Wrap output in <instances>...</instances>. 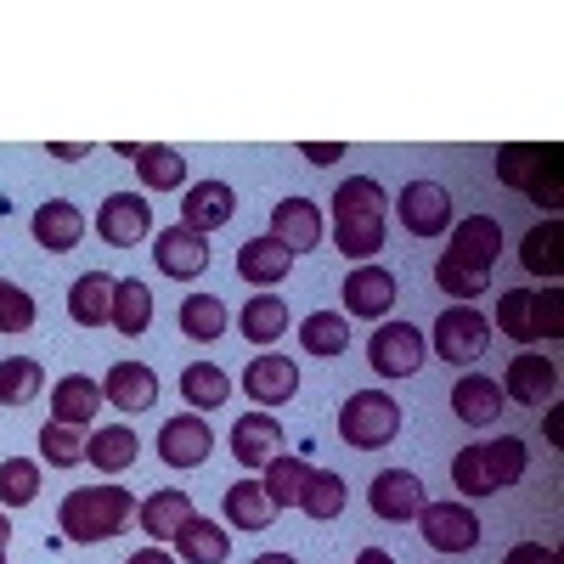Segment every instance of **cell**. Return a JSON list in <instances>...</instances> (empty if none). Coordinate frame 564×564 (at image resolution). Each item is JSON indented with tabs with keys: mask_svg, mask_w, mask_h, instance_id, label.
<instances>
[{
	"mask_svg": "<svg viewBox=\"0 0 564 564\" xmlns=\"http://www.w3.org/2000/svg\"><path fill=\"white\" fill-rule=\"evenodd\" d=\"M45 153H52V159H63V164H79V159H90V148H79V141H52Z\"/></svg>",
	"mask_w": 564,
	"mask_h": 564,
	"instance_id": "50",
	"label": "cell"
},
{
	"mask_svg": "<svg viewBox=\"0 0 564 564\" xmlns=\"http://www.w3.org/2000/svg\"><path fill=\"white\" fill-rule=\"evenodd\" d=\"M40 463L34 457H7L0 463V508H29L40 497Z\"/></svg>",
	"mask_w": 564,
	"mask_h": 564,
	"instance_id": "41",
	"label": "cell"
},
{
	"mask_svg": "<svg viewBox=\"0 0 564 564\" xmlns=\"http://www.w3.org/2000/svg\"><path fill=\"white\" fill-rule=\"evenodd\" d=\"M215 452V430L204 423V412H175L159 430V457L164 468H204Z\"/></svg>",
	"mask_w": 564,
	"mask_h": 564,
	"instance_id": "13",
	"label": "cell"
},
{
	"mask_svg": "<svg viewBox=\"0 0 564 564\" xmlns=\"http://www.w3.org/2000/svg\"><path fill=\"white\" fill-rule=\"evenodd\" d=\"M435 356L446 361V367H475L486 350H491V322H486V311H475V305H446L441 316H435Z\"/></svg>",
	"mask_w": 564,
	"mask_h": 564,
	"instance_id": "5",
	"label": "cell"
},
{
	"mask_svg": "<svg viewBox=\"0 0 564 564\" xmlns=\"http://www.w3.org/2000/svg\"><path fill=\"white\" fill-rule=\"evenodd\" d=\"M423 502L430 497H423V480L412 468H384V475H372V486H367V508L379 513L384 525H412Z\"/></svg>",
	"mask_w": 564,
	"mask_h": 564,
	"instance_id": "12",
	"label": "cell"
},
{
	"mask_svg": "<svg viewBox=\"0 0 564 564\" xmlns=\"http://www.w3.org/2000/svg\"><path fill=\"white\" fill-rule=\"evenodd\" d=\"M289 271H294V249L276 243L271 231H260V238H249V243L238 249V276L249 282V289H265V294H271Z\"/></svg>",
	"mask_w": 564,
	"mask_h": 564,
	"instance_id": "21",
	"label": "cell"
},
{
	"mask_svg": "<svg viewBox=\"0 0 564 564\" xmlns=\"http://www.w3.org/2000/svg\"><path fill=\"white\" fill-rule=\"evenodd\" d=\"M395 311V271L384 265H356L345 276V316H361V322H390Z\"/></svg>",
	"mask_w": 564,
	"mask_h": 564,
	"instance_id": "14",
	"label": "cell"
},
{
	"mask_svg": "<svg viewBox=\"0 0 564 564\" xmlns=\"http://www.w3.org/2000/svg\"><path fill=\"white\" fill-rule=\"evenodd\" d=\"M45 390V367L34 356H7L0 361V406H29Z\"/></svg>",
	"mask_w": 564,
	"mask_h": 564,
	"instance_id": "39",
	"label": "cell"
},
{
	"mask_svg": "<svg viewBox=\"0 0 564 564\" xmlns=\"http://www.w3.org/2000/svg\"><path fill=\"white\" fill-rule=\"evenodd\" d=\"M193 497H186L181 486H164V491H153V497H141V508H135V525L148 531L153 542H175V531H181V520H193Z\"/></svg>",
	"mask_w": 564,
	"mask_h": 564,
	"instance_id": "25",
	"label": "cell"
},
{
	"mask_svg": "<svg viewBox=\"0 0 564 564\" xmlns=\"http://www.w3.org/2000/svg\"><path fill=\"white\" fill-rule=\"evenodd\" d=\"M220 513H226V520L238 525V531H265V525H276V508H271V497H265V486H260L254 475L226 491Z\"/></svg>",
	"mask_w": 564,
	"mask_h": 564,
	"instance_id": "34",
	"label": "cell"
},
{
	"mask_svg": "<svg viewBox=\"0 0 564 564\" xmlns=\"http://www.w3.org/2000/svg\"><path fill=\"white\" fill-rule=\"evenodd\" d=\"M226 446H231V457H238L243 468H265L271 457H282V423H276V412H243L238 423H231V435H226Z\"/></svg>",
	"mask_w": 564,
	"mask_h": 564,
	"instance_id": "16",
	"label": "cell"
},
{
	"mask_svg": "<svg viewBox=\"0 0 564 564\" xmlns=\"http://www.w3.org/2000/svg\"><path fill=\"white\" fill-rule=\"evenodd\" d=\"M497 327H502L508 339L531 345V289H508V294L497 300Z\"/></svg>",
	"mask_w": 564,
	"mask_h": 564,
	"instance_id": "46",
	"label": "cell"
},
{
	"mask_svg": "<svg viewBox=\"0 0 564 564\" xmlns=\"http://www.w3.org/2000/svg\"><path fill=\"white\" fill-rule=\"evenodd\" d=\"M130 520H135V497H130L124 486H113V480H108V486H79V491H68L63 508H57L63 542H74V547L113 542V536L130 531Z\"/></svg>",
	"mask_w": 564,
	"mask_h": 564,
	"instance_id": "2",
	"label": "cell"
},
{
	"mask_svg": "<svg viewBox=\"0 0 564 564\" xmlns=\"http://www.w3.org/2000/svg\"><path fill=\"white\" fill-rule=\"evenodd\" d=\"M102 412V384L85 379V372H68V379L52 384V423H68V430H97Z\"/></svg>",
	"mask_w": 564,
	"mask_h": 564,
	"instance_id": "23",
	"label": "cell"
},
{
	"mask_svg": "<svg viewBox=\"0 0 564 564\" xmlns=\"http://www.w3.org/2000/svg\"><path fill=\"white\" fill-rule=\"evenodd\" d=\"M401 435V406L390 390H356L339 406V441L356 452H379Z\"/></svg>",
	"mask_w": 564,
	"mask_h": 564,
	"instance_id": "3",
	"label": "cell"
},
{
	"mask_svg": "<svg viewBox=\"0 0 564 564\" xmlns=\"http://www.w3.org/2000/svg\"><path fill=\"white\" fill-rule=\"evenodd\" d=\"M558 243H564V226H558V215H547L542 226H531V231H525V243H520V265H525L531 276L558 282V271H564Z\"/></svg>",
	"mask_w": 564,
	"mask_h": 564,
	"instance_id": "33",
	"label": "cell"
},
{
	"mask_svg": "<svg viewBox=\"0 0 564 564\" xmlns=\"http://www.w3.org/2000/svg\"><path fill=\"white\" fill-rule=\"evenodd\" d=\"M558 148H531V141H508L497 153V181L513 193H531L536 204L558 209Z\"/></svg>",
	"mask_w": 564,
	"mask_h": 564,
	"instance_id": "4",
	"label": "cell"
},
{
	"mask_svg": "<svg viewBox=\"0 0 564 564\" xmlns=\"http://www.w3.org/2000/svg\"><path fill=\"white\" fill-rule=\"evenodd\" d=\"M305 475H311V463H305V457H294V452H282V457H271V463L260 468V486H265V497H271V508H276V513L300 502Z\"/></svg>",
	"mask_w": 564,
	"mask_h": 564,
	"instance_id": "38",
	"label": "cell"
},
{
	"mask_svg": "<svg viewBox=\"0 0 564 564\" xmlns=\"http://www.w3.org/2000/svg\"><path fill=\"white\" fill-rule=\"evenodd\" d=\"M395 215L412 238H441V231H452V193L441 181H406L395 193Z\"/></svg>",
	"mask_w": 564,
	"mask_h": 564,
	"instance_id": "8",
	"label": "cell"
},
{
	"mask_svg": "<svg viewBox=\"0 0 564 564\" xmlns=\"http://www.w3.org/2000/svg\"><path fill=\"white\" fill-rule=\"evenodd\" d=\"M238 390L226 379V367H215V361H193V367H181V395L193 401V412H215V406H226V395Z\"/></svg>",
	"mask_w": 564,
	"mask_h": 564,
	"instance_id": "37",
	"label": "cell"
},
{
	"mask_svg": "<svg viewBox=\"0 0 564 564\" xmlns=\"http://www.w3.org/2000/svg\"><path fill=\"white\" fill-rule=\"evenodd\" d=\"M502 564H558V553L542 547V542H513V547L502 553Z\"/></svg>",
	"mask_w": 564,
	"mask_h": 564,
	"instance_id": "48",
	"label": "cell"
},
{
	"mask_svg": "<svg viewBox=\"0 0 564 564\" xmlns=\"http://www.w3.org/2000/svg\"><path fill=\"white\" fill-rule=\"evenodd\" d=\"M412 525L423 531V542L435 553H475L480 547V513L468 502H423Z\"/></svg>",
	"mask_w": 564,
	"mask_h": 564,
	"instance_id": "7",
	"label": "cell"
},
{
	"mask_svg": "<svg viewBox=\"0 0 564 564\" xmlns=\"http://www.w3.org/2000/svg\"><path fill=\"white\" fill-rule=\"evenodd\" d=\"M34 294L18 289V282H0V334H29L34 327Z\"/></svg>",
	"mask_w": 564,
	"mask_h": 564,
	"instance_id": "45",
	"label": "cell"
},
{
	"mask_svg": "<svg viewBox=\"0 0 564 564\" xmlns=\"http://www.w3.org/2000/svg\"><path fill=\"white\" fill-rule=\"evenodd\" d=\"M441 254H452L457 265L491 276V265H497V254H502V226H497L491 215H463V220L452 226V249H441Z\"/></svg>",
	"mask_w": 564,
	"mask_h": 564,
	"instance_id": "17",
	"label": "cell"
},
{
	"mask_svg": "<svg viewBox=\"0 0 564 564\" xmlns=\"http://www.w3.org/2000/svg\"><path fill=\"white\" fill-rule=\"evenodd\" d=\"M254 564H300V558H294V553H260Z\"/></svg>",
	"mask_w": 564,
	"mask_h": 564,
	"instance_id": "54",
	"label": "cell"
},
{
	"mask_svg": "<svg viewBox=\"0 0 564 564\" xmlns=\"http://www.w3.org/2000/svg\"><path fill=\"white\" fill-rule=\"evenodd\" d=\"M113 289H119V276H108V271H85V276H74V289H68V316H74L79 327H102V322H113Z\"/></svg>",
	"mask_w": 564,
	"mask_h": 564,
	"instance_id": "26",
	"label": "cell"
},
{
	"mask_svg": "<svg viewBox=\"0 0 564 564\" xmlns=\"http://www.w3.org/2000/svg\"><path fill=\"white\" fill-rule=\"evenodd\" d=\"M141 457V441L130 423H113V430H90L85 441V463L97 468V475H124V468H135Z\"/></svg>",
	"mask_w": 564,
	"mask_h": 564,
	"instance_id": "27",
	"label": "cell"
},
{
	"mask_svg": "<svg viewBox=\"0 0 564 564\" xmlns=\"http://www.w3.org/2000/svg\"><path fill=\"white\" fill-rule=\"evenodd\" d=\"M238 390H249V401H254L260 412H276L282 401L300 395V361H294V356H276V350H260V356L243 367Z\"/></svg>",
	"mask_w": 564,
	"mask_h": 564,
	"instance_id": "9",
	"label": "cell"
},
{
	"mask_svg": "<svg viewBox=\"0 0 564 564\" xmlns=\"http://www.w3.org/2000/svg\"><path fill=\"white\" fill-rule=\"evenodd\" d=\"M29 231H34V243H40L45 254H68V249H79V238H85V215H79V204H68V198H45V204L34 209Z\"/></svg>",
	"mask_w": 564,
	"mask_h": 564,
	"instance_id": "20",
	"label": "cell"
},
{
	"mask_svg": "<svg viewBox=\"0 0 564 564\" xmlns=\"http://www.w3.org/2000/svg\"><path fill=\"white\" fill-rule=\"evenodd\" d=\"M502 401H520V406H553L558 401V367L536 350H520L502 367Z\"/></svg>",
	"mask_w": 564,
	"mask_h": 564,
	"instance_id": "11",
	"label": "cell"
},
{
	"mask_svg": "<svg viewBox=\"0 0 564 564\" xmlns=\"http://www.w3.org/2000/svg\"><path fill=\"white\" fill-rule=\"evenodd\" d=\"M564 334V294L558 289H531V339H558Z\"/></svg>",
	"mask_w": 564,
	"mask_h": 564,
	"instance_id": "47",
	"label": "cell"
},
{
	"mask_svg": "<svg viewBox=\"0 0 564 564\" xmlns=\"http://www.w3.org/2000/svg\"><path fill=\"white\" fill-rule=\"evenodd\" d=\"M124 564H181V558H170V553H164V547L153 542V547H141V553H130Z\"/></svg>",
	"mask_w": 564,
	"mask_h": 564,
	"instance_id": "51",
	"label": "cell"
},
{
	"mask_svg": "<svg viewBox=\"0 0 564 564\" xmlns=\"http://www.w3.org/2000/svg\"><path fill=\"white\" fill-rule=\"evenodd\" d=\"M435 282H441V294H457V305H475L480 294H491V276H486V271L457 265L452 254H441V260H435Z\"/></svg>",
	"mask_w": 564,
	"mask_h": 564,
	"instance_id": "44",
	"label": "cell"
},
{
	"mask_svg": "<svg viewBox=\"0 0 564 564\" xmlns=\"http://www.w3.org/2000/svg\"><path fill=\"white\" fill-rule=\"evenodd\" d=\"M547 441H553V446L564 441V412H558V406H547Z\"/></svg>",
	"mask_w": 564,
	"mask_h": 564,
	"instance_id": "52",
	"label": "cell"
},
{
	"mask_svg": "<svg viewBox=\"0 0 564 564\" xmlns=\"http://www.w3.org/2000/svg\"><path fill=\"white\" fill-rule=\"evenodd\" d=\"M97 238L113 249H135L153 238V204L141 193H108L97 209Z\"/></svg>",
	"mask_w": 564,
	"mask_h": 564,
	"instance_id": "10",
	"label": "cell"
},
{
	"mask_svg": "<svg viewBox=\"0 0 564 564\" xmlns=\"http://www.w3.org/2000/svg\"><path fill=\"white\" fill-rule=\"evenodd\" d=\"M452 480L463 497H497L491 475H486V441H468L457 457H452Z\"/></svg>",
	"mask_w": 564,
	"mask_h": 564,
	"instance_id": "43",
	"label": "cell"
},
{
	"mask_svg": "<svg viewBox=\"0 0 564 564\" xmlns=\"http://www.w3.org/2000/svg\"><path fill=\"white\" fill-rule=\"evenodd\" d=\"M175 553H181V564H226L231 536H226L220 520L193 513V520H181V531H175Z\"/></svg>",
	"mask_w": 564,
	"mask_h": 564,
	"instance_id": "28",
	"label": "cell"
},
{
	"mask_svg": "<svg viewBox=\"0 0 564 564\" xmlns=\"http://www.w3.org/2000/svg\"><path fill=\"white\" fill-rule=\"evenodd\" d=\"M231 215H238V193H231L226 181H193L181 198V226L198 231V238H209V231H220Z\"/></svg>",
	"mask_w": 564,
	"mask_h": 564,
	"instance_id": "18",
	"label": "cell"
},
{
	"mask_svg": "<svg viewBox=\"0 0 564 564\" xmlns=\"http://www.w3.org/2000/svg\"><path fill=\"white\" fill-rule=\"evenodd\" d=\"M300 159H305V164H339V159H345V141H305Z\"/></svg>",
	"mask_w": 564,
	"mask_h": 564,
	"instance_id": "49",
	"label": "cell"
},
{
	"mask_svg": "<svg viewBox=\"0 0 564 564\" xmlns=\"http://www.w3.org/2000/svg\"><path fill=\"white\" fill-rule=\"evenodd\" d=\"M345 502H350L345 475H334V468H311V475H305V491H300L294 508L305 513V520L327 525V520H339V513H345Z\"/></svg>",
	"mask_w": 564,
	"mask_h": 564,
	"instance_id": "31",
	"label": "cell"
},
{
	"mask_svg": "<svg viewBox=\"0 0 564 564\" xmlns=\"http://www.w3.org/2000/svg\"><path fill=\"white\" fill-rule=\"evenodd\" d=\"M135 175L148 193H175V186L186 181V159L170 148V141H135V153H130Z\"/></svg>",
	"mask_w": 564,
	"mask_h": 564,
	"instance_id": "29",
	"label": "cell"
},
{
	"mask_svg": "<svg viewBox=\"0 0 564 564\" xmlns=\"http://www.w3.org/2000/svg\"><path fill=\"white\" fill-rule=\"evenodd\" d=\"M153 260H159L164 276L193 282V276L209 271V238H198V231H186V226L175 220V226H164L159 238H153Z\"/></svg>",
	"mask_w": 564,
	"mask_h": 564,
	"instance_id": "15",
	"label": "cell"
},
{
	"mask_svg": "<svg viewBox=\"0 0 564 564\" xmlns=\"http://www.w3.org/2000/svg\"><path fill=\"white\" fill-rule=\"evenodd\" d=\"M85 441H90V430L45 423V430H40V457L52 463V468H79V463H85Z\"/></svg>",
	"mask_w": 564,
	"mask_h": 564,
	"instance_id": "42",
	"label": "cell"
},
{
	"mask_svg": "<svg viewBox=\"0 0 564 564\" xmlns=\"http://www.w3.org/2000/svg\"><path fill=\"white\" fill-rule=\"evenodd\" d=\"M502 384L491 379V372H468V379L452 384V417H463L468 430H497L502 417Z\"/></svg>",
	"mask_w": 564,
	"mask_h": 564,
	"instance_id": "19",
	"label": "cell"
},
{
	"mask_svg": "<svg viewBox=\"0 0 564 564\" xmlns=\"http://www.w3.org/2000/svg\"><path fill=\"white\" fill-rule=\"evenodd\" d=\"M423 361H430V339L412 322H379V334L367 339V367L379 379H412Z\"/></svg>",
	"mask_w": 564,
	"mask_h": 564,
	"instance_id": "6",
	"label": "cell"
},
{
	"mask_svg": "<svg viewBox=\"0 0 564 564\" xmlns=\"http://www.w3.org/2000/svg\"><path fill=\"white\" fill-rule=\"evenodd\" d=\"M300 345L311 350V356H345L350 350V316L345 311H311L305 322H300Z\"/></svg>",
	"mask_w": 564,
	"mask_h": 564,
	"instance_id": "36",
	"label": "cell"
},
{
	"mask_svg": "<svg viewBox=\"0 0 564 564\" xmlns=\"http://www.w3.org/2000/svg\"><path fill=\"white\" fill-rule=\"evenodd\" d=\"M356 564H395V553H384V547H361Z\"/></svg>",
	"mask_w": 564,
	"mask_h": 564,
	"instance_id": "53",
	"label": "cell"
},
{
	"mask_svg": "<svg viewBox=\"0 0 564 564\" xmlns=\"http://www.w3.org/2000/svg\"><path fill=\"white\" fill-rule=\"evenodd\" d=\"M322 231H327V220H322V209H316L311 198H282V204L271 209V238L289 243L294 260L311 254V249L322 243Z\"/></svg>",
	"mask_w": 564,
	"mask_h": 564,
	"instance_id": "22",
	"label": "cell"
},
{
	"mask_svg": "<svg viewBox=\"0 0 564 564\" xmlns=\"http://www.w3.org/2000/svg\"><path fill=\"white\" fill-rule=\"evenodd\" d=\"M384 209H390V193L372 175L339 181V193H334V249L350 265L379 260V249H384Z\"/></svg>",
	"mask_w": 564,
	"mask_h": 564,
	"instance_id": "1",
	"label": "cell"
},
{
	"mask_svg": "<svg viewBox=\"0 0 564 564\" xmlns=\"http://www.w3.org/2000/svg\"><path fill=\"white\" fill-rule=\"evenodd\" d=\"M525 463H531V452H525L520 435H497V441H486V475H491L497 491L520 486V480H525Z\"/></svg>",
	"mask_w": 564,
	"mask_h": 564,
	"instance_id": "40",
	"label": "cell"
},
{
	"mask_svg": "<svg viewBox=\"0 0 564 564\" xmlns=\"http://www.w3.org/2000/svg\"><path fill=\"white\" fill-rule=\"evenodd\" d=\"M113 327L124 339H141L153 327V289L141 276H119V289H113Z\"/></svg>",
	"mask_w": 564,
	"mask_h": 564,
	"instance_id": "35",
	"label": "cell"
},
{
	"mask_svg": "<svg viewBox=\"0 0 564 564\" xmlns=\"http://www.w3.org/2000/svg\"><path fill=\"white\" fill-rule=\"evenodd\" d=\"M226 300L220 294H186L181 311H175V327H181V339H193V345H215L226 339Z\"/></svg>",
	"mask_w": 564,
	"mask_h": 564,
	"instance_id": "30",
	"label": "cell"
},
{
	"mask_svg": "<svg viewBox=\"0 0 564 564\" xmlns=\"http://www.w3.org/2000/svg\"><path fill=\"white\" fill-rule=\"evenodd\" d=\"M0 547H12V520L0 513Z\"/></svg>",
	"mask_w": 564,
	"mask_h": 564,
	"instance_id": "55",
	"label": "cell"
},
{
	"mask_svg": "<svg viewBox=\"0 0 564 564\" xmlns=\"http://www.w3.org/2000/svg\"><path fill=\"white\" fill-rule=\"evenodd\" d=\"M102 401H113L119 412H148L159 401V372L141 361H113L102 379Z\"/></svg>",
	"mask_w": 564,
	"mask_h": 564,
	"instance_id": "24",
	"label": "cell"
},
{
	"mask_svg": "<svg viewBox=\"0 0 564 564\" xmlns=\"http://www.w3.org/2000/svg\"><path fill=\"white\" fill-rule=\"evenodd\" d=\"M0 564H7V547H0Z\"/></svg>",
	"mask_w": 564,
	"mask_h": 564,
	"instance_id": "56",
	"label": "cell"
},
{
	"mask_svg": "<svg viewBox=\"0 0 564 564\" xmlns=\"http://www.w3.org/2000/svg\"><path fill=\"white\" fill-rule=\"evenodd\" d=\"M238 327H243V339L249 345H276L282 334H289V300L282 294H254L243 311H238Z\"/></svg>",
	"mask_w": 564,
	"mask_h": 564,
	"instance_id": "32",
	"label": "cell"
}]
</instances>
